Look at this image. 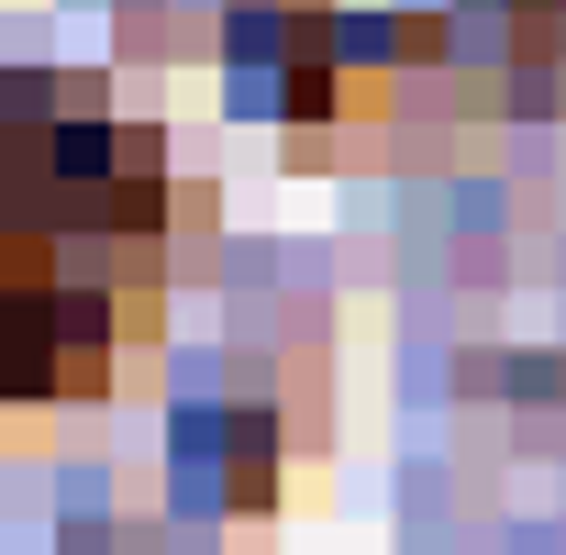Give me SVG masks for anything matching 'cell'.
I'll return each instance as SVG.
<instances>
[{
	"instance_id": "obj_1",
	"label": "cell",
	"mask_w": 566,
	"mask_h": 555,
	"mask_svg": "<svg viewBox=\"0 0 566 555\" xmlns=\"http://www.w3.org/2000/svg\"><path fill=\"white\" fill-rule=\"evenodd\" d=\"M167 145L78 78H0V411L101 400L156 334Z\"/></svg>"
}]
</instances>
